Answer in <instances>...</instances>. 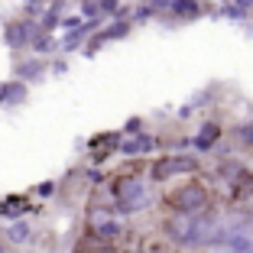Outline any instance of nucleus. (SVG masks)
Masks as SVG:
<instances>
[{
	"label": "nucleus",
	"instance_id": "nucleus-1",
	"mask_svg": "<svg viewBox=\"0 0 253 253\" xmlns=\"http://www.w3.org/2000/svg\"><path fill=\"white\" fill-rule=\"evenodd\" d=\"M163 234L179 250H211L224 247V214L201 211V214H169L163 221Z\"/></svg>",
	"mask_w": 253,
	"mask_h": 253
},
{
	"label": "nucleus",
	"instance_id": "nucleus-2",
	"mask_svg": "<svg viewBox=\"0 0 253 253\" xmlns=\"http://www.w3.org/2000/svg\"><path fill=\"white\" fill-rule=\"evenodd\" d=\"M111 201H114V211L117 214H140V211H149L156 205V192H153V182L146 179L143 159H136L130 169H124L114 179Z\"/></svg>",
	"mask_w": 253,
	"mask_h": 253
},
{
	"label": "nucleus",
	"instance_id": "nucleus-3",
	"mask_svg": "<svg viewBox=\"0 0 253 253\" xmlns=\"http://www.w3.org/2000/svg\"><path fill=\"white\" fill-rule=\"evenodd\" d=\"M211 185L208 182L195 179V175H188L185 182H179V185H172L169 192H166L163 205L169 208V214H201V211L211 208Z\"/></svg>",
	"mask_w": 253,
	"mask_h": 253
},
{
	"label": "nucleus",
	"instance_id": "nucleus-4",
	"mask_svg": "<svg viewBox=\"0 0 253 253\" xmlns=\"http://www.w3.org/2000/svg\"><path fill=\"white\" fill-rule=\"evenodd\" d=\"M198 169H201V163L195 156H188V153H169V156H159L146 166V179L153 185H159V182H169L172 175H195Z\"/></svg>",
	"mask_w": 253,
	"mask_h": 253
},
{
	"label": "nucleus",
	"instance_id": "nucleus-5",
	"mask_svg": "<svg viewBox=\"0 0 253 253\" xmlns=\"http://www.w3.org/2000/svg\"><path fill=\"white\" fill-rule=\"evenodd\" d=\"M224 247L231 253H253V217L244 211L224 214Z\"/></svg>",
	"mask_w": 253,
	"mask_h": 253
},
{
	"label": "nucleus",
	"instance_id": "nucleus-6",
	"mask_svg": "<svg viewBox=\"0 0 253 253\" xmlns=\"http://www.w3.org/2000/svg\"><path fill=\"white\" fill-rule=\"evenodd\" d=\"M39 33H42V30H39V23H30V20H23V16L3 23V42H7L13 52L30 49V42L39 36Z\"/></svg>",
	"mask_w": 253,
	"mask_h": 253
},
{
	"label": "nucleus",
	"instance_id": "nucleus-7",
	"mask_svg": "<svg viewBox=\"0 0 253 253\" xmlns=\"http://www.w3.org/2000/svg\"><path fill=\"white\" fill-rule=\"evenodd\" d=\"M130 30H133V23H130V20H114V23H107L97 36H91V42L84 45V55H94L97 49H101L104 42H111V39H124Z\"/></svg>",
	"mask_w": 253,
	"mask_h": 253
},
{
	"label": "nucleus",
	"instance_id": "nucleus-8",
	"mask_svg": "<svg viewBox=\"0 0 253 253\" xmlns=\"http://www.w3.org/2000/svg\"><path fill=\"white\" fill-rule=\"evenodd\" d=\"M221 136H224V126L217 124V120H205V124L198 126V133L192 136V146L201 149V153H211V149L221 143Z\"/></svg>",
	"mask_w": 253,
	"mask_h": 253
},
{
	"label": "nucleus",
	"instance_id": "nucleus-9",
	"mask_svg": "<svg viewBox=\"0 0 253 253\" xmlns=\"http://www.w3.org/2000/svg\"><path fill=\"white\" fill-rule=\"evenodd\" d=\"M156 146H159V140L143 130V133H136V136H124L120 153H124V156H146V153H153Z\"/></svg>",
	"mask_w": 253,
	"mask_h": 253
},
{
	"label": "nucleus",
	"instance_id": "nucleus-10",
	"mask_svg": "<svg viewBox=\"0 0 253 253\" xmlns=\"http://www.w3.org/2000/svg\"><path fill=\"white\" fill-rule=\"evenodd\" d=\"M49 72V62L45 59H39V55H33V59H23V62H16V82H23V84H33V82H39L42 75Z\"/></svg>",
	"mask_w": 253,
	"mask_h": 253
},
{
	"label": "nucleus",
	"instance_id": "nucleus-11",
	"mask_svg": "<svg viewBox=\"0 0 253 253\" xmlns=\"http://www.w3.org/2000/svg\"><path fill=\"white\" fill-rule=\"evenodd\" d=\"M26 211H30V198L26 195H7L0 201V217L3 221H23Z\"/></svg>",
	"mask_w": 253,
	"mask_h": 253
},
{
	"label": "nucleus",
	"instance_id": "nucleus-12",
	"mask_svg": "<svg viewBox=\"0 0 253 253\" xmlns=\"http://www.w3.org/2000/svg\"><path fill=\"white\" fill-rule=\"evenodd\" d=\"M3 240L13 247H30L33 244V224L30 221H10L7 231H3Z\"/></svg>",
	"mask_w": 253,
	"mask_h": 253
},
{
	"label": "nucleus",
	"instance_id": "nucleus-13",
	"mask_svg": "<svg viewBox=\"0 0 253 253\" xmlns=\"http://www.w3.org/2000/svg\"><path fill=\"white\" fill-rule=\"evenodd\" d=\"M205 3H201V0H175V3H172V16H175V20L179 23H188V20H198L201 13H205Z\"/></svg>",
	"mask_w": 253,
	"mask_h": 253
},
{
	"label": "nucleus",
	"instance_id": "nucleus-14",
	"mask_svg": "<svg viewBox=\"0 0 253 253\" xmlns=\"http://www.w3.org/2000/svg\"><path fill=\"white\" fill-rule=\"evenodd\" d=\"M94 26H97V20H88V23H82V26H78L75 33H68V36L62 39L59 45L65 49V52H72V49H82V45H84V39L91 36V30H94Z\"/></svg>",
	"mask_w": 253,
	"mask_h": 253
},
{
	"label": "nucleus",
	"instance_id": "nucleus-15",
	"mask_svg": "<svg viewBox=\"0 0 253 253\" xmlns=\"http://www.w3.org/2000/svg\"><path fill=\"white\" fill-rule=\"evenodd\" d=\"M55 45H59V42H55V39L49 36V33H39V36H36V39H33V42H30V49H33V52L39 55V59H42L45 52H52Z\"/></svg>",
	"mask_w": 253,
	"mask_h": 253
},
{
	"label": "nucleus",
	"instance_id": "nucleus-16",
	"mask_svg": "<svg viewBox=\"0 0 253 253\" xmlns=\"http://www.w3.org/2000/svg\"><path fill=\"white\" fill-rule=\"evenodd\" d=\"M33 195H36V198H55V195H59V182H55V179L39 182V185L33 188Z\"/></svg>",
	"mask_w": 253,
	"mask_h": 253
},
{
	"label": "nucleus",
	"instance_id": "nucleus-17",
	"mask_svg": "<svg viewBox=\"0 0 253 253\" xmlns=\"http://www.w3.org/2000/svg\"><path fill=\"white\" fill-rule=\"evenodd\" d=\"M224 16H227V20H247V16H250V10H244V7H237V3H227V7L221 10Z\"/></svg>",
	"mask_w": 253,
	"mask_h": 253
},
{
	"label": "nucleus",
	"instance_id": "nucleus-18",
	"mask_svg": "<svg viewBox=\"0 0 253 253\" xmlns=\"http://www.w3.org/2000/svg\"><path fill=\"white\" fill-rule=\"evenodd\" d=\"M82 16H88V20H97L101 13V7H97V0H82Z\"/></svg>",
	"mask_w": 253,
	"mask_h": 253
},
{
	"label": "nucleus",
	"instance_id": "nucleus-19",
	"mask_svg": "<svg viewBox=\"0 0 253 253\" xmlns=\"http://www.w3.org/2000/svg\"><path fill=\"white\" fill-rule=\"evenodd\" d=\"M136 133H143V117L126 120V126H124V136H136Z\"/></svg>",
	"mask_w": 253,
	"mask_h": 253
},
{
	"label": "nucleus",
	"instance_id": "nucleus-20",
	"mask_svg": "<svg viewBox=\"0 0 253 253\" xmlns=\"http://www.w3.org/2000/svg\"><path fill=\"white\" fill-rule=\"evenodd\" d=\"M172 3H175V0H149L146 7L153 10V16H156V13H166V10H172Z\"/></svg>",
	"mask_w": 253,
	"mask_h": 253
},
{
	"label": "nucleus",
	"instance_id": "nucleus-21",
	"mask_svg": "<svg viewBox=\"0 0 253 253\" xmlns=\"http://www.w3.org/2000/svg\"><path fill=\"white\" fill-rule=\"evenodd\" d=\"M7 97H10V82L0 84V104H7Z\"/></svg>",
	"mask_w": 253,
	"mask_h": 253
},
{
	"label": "nucleus",
	"instance_id": "nucleus-22",
	"mask_svg": "<svg viewBox=\"0 0 253 253\" xmlns=\"http://www.w3.org/2000/svg\"><path fill=\"white\" fill-rule=\"evenodd\" d=\"M65 68H68V65H65V62H62V59H59V62H52V72H55V75H62V72H65Z\"/></svg>",
	"mask_w": 253,
	"mask_h": 253
},
{
	"label": "nucleus",
	"instance_id": "nucleus-23",
	"mask_svg": "<svg viewBox=\"0 0 253 253\" xmlns=\"http://www.w3.org/2000/svg\"><path fill=\"white\" fill-rule=\"evenodd\" d=\"M234 3H237V7H244V10H250V7H253V0H234Z\"/></svg>",
	"mask_w": 253,
	"mask_h": 253
},
{
	"label": "nucleus",
	"instance_id": "nucleus-24",
	"mask_svg": "<svg viewBox=\"0 0 253 253\" xmlns=\"http://www.w3.org/2000/svg\"><path fill=\"white\" fill-rule=\"evenodd\" d=\"M0 253H7V244H3V240H0Z\"/></svg>",
	"mask_w": 253,
	"mask_h": 253
},
{
	"label": "nucleus",
	"instance_id": "nucleus-25",
	"mask_svg": "<svg viewBox=\"0 0 253 253\" xmlns=\"http://www.w3.org/2000/svg\"><path fill=\"white\" fill-rule=\"evenodd\" d=\"M39 3H49V0H39Z\"/></svg>",
	"mask_w": 253,
	"mask_h": 253
}]
</instances>
